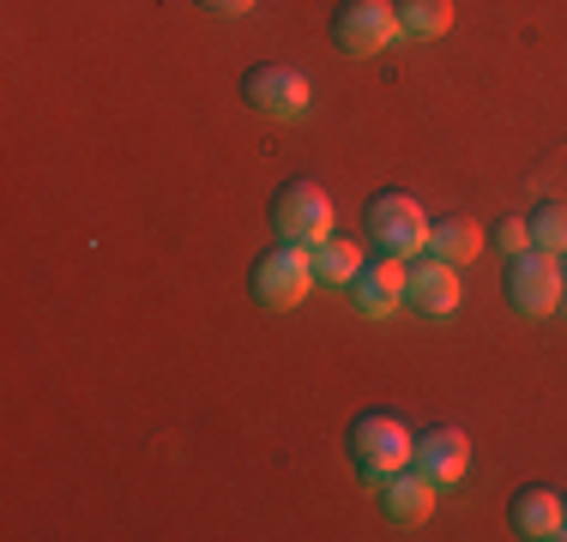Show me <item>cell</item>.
<instances>
[{
	"instance_id": "6da1fadb",
	"label": "cell",
	"mask_w": 567,
	"mask_h": 542,
	"mask_svg": "<svg viewBox=\"0 0 567 542\" xmlns=\"http://www.w3.org/2000/svg\"><path fill=\"white\" fill-rule=\"evenodd\" d=\"M350 458L362 470V488H381L393 470L416 465V434L399 423L393 410H362L350 423Z\"/></svg>"
},
{
	"instance_id": "7a4b0ae2",
	"label": "cell",
	"mask_w": 567,
	"mask_h": 542,
	"mask_svg": "<svg viewBox=\"0 0 567 542\" xmlns=\"http://www.w3.org/2000/svg\"><path fill=\"white\" fill-rule=\"evenodd\" d=\"M429 223L435 217L416 206L411 194H399V187H386V194H374L362 206V236L374 241V253H399V260L429 253Z\"/></svg>"
},
{
	"instance_id": "3957f363",
	"label": "cell",
	"mask_w": 567,
	"mask_h": 542,
	"mask_svg": "<svg viewBox=\"0 0 567 542\" xmlns=\"http://www.w3.org/2000/svg\"><path fill=\"white\" fill-rule=\"evenodd\" d=\"M266 223H272L278 241H296V248H315V241L332 236V194L320 181H308V175H296V181H284L272 194V206H266Z\"/></svg>"
},
{
	"instance_id": "277c9868",
	"label": "cell",
	"mask_w": 567,
	"mask_h": 542,
	"mask_svg": "<svg viewBox=\"0 0 567 542\" xmlns=\"http://www.w3.org/2000/svg\"><path fill=\"white\" fill-rule=\"evenodd\" d=\"M315 253L308 248H296V241H272V248L254 260L248 271V290H254V302L260 308H272V314H284V308H296L308 290H315Z\"/></svg>"
},
{
	"instance_id": "5b68a950",
	"label": "cell",
	"mask_w": 567,
	"mask_h": 542,
	"mask_svg": "<svg viewBox=\"0 0 567 542\" xmlns=\"http://www.w3.org/2000/svg\"><path fill=\"white\" fill-rule=\"evenodd\" d=\"M241 103L254 115H272V121H302L308 103H315V85H308L302 66H284V61H254L241 73Z\"/></svg>"
},
{
	"instance_id": "8992f818",
	"label": "cell",
	"mask_w": 567,
	"mask_h": 542,
	"mask_svg": "<svg viewBox=\"0 0 567 542\" xmlns=\"http://www.w3.org/2000/svg\"><path fill=\"white\" fill-rule=\"evenodd\" d=\"M567 290V271H561V253H544V248H525L507 260V302L519 314H556Z\"/></svg>"
},
{
	"instance_id": "52a82bcc",
	"label": "cell",
	"mask_w": 567,
	"mask_h": 542,
	"mask_svg": "<svg viewBox=\"0 0 567 542\" xmlns=\"http://www.w3.org/2000/svg\"><path fill=\"white\" fill-rule=\"evenodd\" d=\"M393 37H399L393 0H339V12H332V49L357 54V61L381 54Z\"/></svg>"
},
{
	"instance_id": "ba28073f",
	"label": "cell",
	"mask_w": 567,
	"mask_h": 542,
	"mask_svg": "<svg viewBox=\"0 0 567 542\" xmlns=\"http://www.w3.org/2000/svg\"><path fill=\"white\" fill-rule=\"evenodd\" d=\"M344 290H350V308L369 314V320L399 314V308H404V260H399V253H374V260L357 265V278H350Z\"/></svg>"
},
{
	"instance_id": "9c48e42d",
	"label": "cell",
	"mask_w": 567,
	"mask_h": 542,
	"mask_svg": "<svg viewBox=\"0 0 567 542\" xmlns=\"http://www.w3.org/2000/svg\"><path fill=\"white\" fill-rule=\"evenodd\" d=\"M404 308H416L429 320H447L458 308V265L435 260V253H416L404 265Z\"/></svg>"
},
{
	"instance_id": "30bf717a",
	"label": "cell",
	"mask_w": 567,
	"mask_h": 542,
	"mask_svg": "<svg viewBox=\"0 0 567 542\" xmlns=\"http://www.w3.org/2000/svg\"><path fill=\"white\" fill-rule=\"evenodd\" d=\"M416 470L435 488H458L471 477V440L458 428H429L416 434Z\"/></svg>"
},
{
	"instance_id": "8fae6325",
	"label": "cell",
	"mask_w": 567,
	"mask_h": 542,
	"mask_svg": "<svg viewBox=\"0 0 567 542\" xmlns=\"http://www.w3.org/2000/svg\"><path fill=\"white\" fill-rule=\"evenodd\" d=\"M507 524L519 536H532V542L567 536V512H561V500L549 494V488H519V494L507 500Z\"/></svg>"
},
{
	"instance_id": "7c38bea8",
	"label": "cell",
	"mask_w": 567,
	"mask_h": 542,
	"mask_svg": "<svg viewBox=\"0 0 567 542\" xmlns=\"http://www.w3.org/2000/svg\"><path fill=\"white\" fill-rule=\"evenodd\" d=\"M435 494L441 488L429 482L416 465H404V470H393V477L381 482V507H386V519H399V524H423L429 512H435Z\"/></svg>"
},
{
	"instance_id": "4fadbf2b",
	"label": "cell",
	"mask_w": 567,
	"mask_h": 542,
	"mask_svg": "<svg viewBox=\"0 0 567 542\" xmlns=\"http://www.w3.org/2000/svg\"><path fill=\"white\" fill-rule=\"evenodd\" d=\"M483 248H489V229H483L477 217H465V211L435 217V223H429V253L447 260V265H471Z\"/></svg>"
},
{
	"instance_id": "5bb4252c",
	"label": "cell",
	"mask_w": 567,
	"mask_h": 542,
	"mask_svg": "<svg viewBox=\"0 0 567 542\" xmlns=\"http://www.w3.org/2000/svg\"><path fill=\"white\" fill-rule=\"evenodd\" d=\"M399 12V37H416V43H435V37L453 31V0H393Z\"/></svg>"
},
{
	"instance_id": "9a60e30c",
	"label": "cell",
	"mask_w": 567,
	"mask_h": 542,
	"mask_svg": "<svg viewBox=\"0 0 567 542\" xmlns=\"http://www.w3.org/2000/svg\"><path fill=\"white\" fill-rule=\"evenodd\" d=\"M308 253H315V278L327 283V290H344V283L357 278V265H362V241H350V236H327Z\"/></svg>"
},
{
	"instance_id": "2e32d148",
	"label": "cell",
	"mask_w": 567,
	"mask_h": 542,
	"mask_svg": "<svg viewBox=\"0 0 567 542\" xmlns=\"http://www.w3.org/2000/svg\"><path fill=\"white\" fill-rule=\"evenodd\" d=\"M525 223H532V248L567 253V199H537Z\"/></svg>"
},
{
	"instance_id": "e0dca14e",
	"label": "cell",
	"mask_w": 567,
	"mask_h": 542,
	"mask_svg": "<svg viewBox=\"0 0 567 542\" xmlns=\"http://www.w3.org/2000/svg\"><path fill=\"white\" fill-rule=\"evenodd\" d=\"M489 241H495V248H502L507 260H513V253H525V248H532V223H525V217H502Z\"/></svg>"
},
{
	"instance_id": "ac0fdd59",
	"label": "cell",
	"mask_w": 567,
	"mask_h": 542,
	"mask_svg": "<svg viewBox=\"0 0 567 542\" xmlns=\"http://www.w3.org/2000/svg\"><path fill=\"white\" fill-rule=\"evenodd\" d=\"M199 12H218V19H241V12H254V0H194Z\"/></svg>"
},
{
	"instance_id": "d6986e66",
	"label": "cell",
	"mask_w": 567,
	"mask_h": 542,
	"mask_svg": "<svg viewBox=\"0 0 567 542\" xmlns=\"http://www.w3.org/2000/svg\"><path fill=\"white\" fill-rule=\"evenodd\" d=\"M556 314H567V290H561V302H556Z\"/></svg>"
},
{
	"instance_id": "ffe728a7",
	"label": "cell",
	"mask_w": 567,
	"mask_h": 542,
	"mask_svg": "<svg viewBox=\"0 0 567 542\" xmlns=\"http://www.w3.org/2000/svg\"><path fill=\"white\" fill-rule=\"evenodd\" d=\"M561 512H567V500H561Z\"/></svg>"
},
{
	"instance_id": "44dd1931",
	"label": "cell",
	"mask_w": 567,
	"mask_h": 542,
	"mask_svg": "<svg viewBox=\"0 0 567 542\" xmlns=\"http://www.w3.org/2000/svg\"><path fill=\"white\" fill-rule=\"evenodd\" d=\"M561 260H567V253H561ZM561 271H567V265H561Z\"/></svg>"
}]
</instances>
